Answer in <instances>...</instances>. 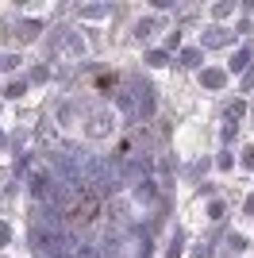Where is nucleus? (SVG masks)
<instances>
[{
	"label": "nucleus",
	"mask_w": 254,
	"mask_h": 258,
	"mask_svg": "<svg viewBox=\"0 0 254 258\" xmlns=\"http://www.w3.org/2000/svg\"><path fill=\"white\" fill-rule=\"evenodd\" d=\"M89 131H93V135H104V131H108V112H96V116H93V127H89Z\"/></svg>",
	"instance_id": "nucleus-4"
},
{
	"label": "nucleus",
	"mask_w": 254,
	"mask_h": 258,
	"mask_svg": "<svg viewBox=\"0 0 254 258\" xmlns=\"http://www.w3.org/2000/svg\"><path fill=\"white\" fill-rule=\"evenodd\" d=\"M143 173H147V162H131V166L123 170V177H127V181H139Z\"/></svg>",
	"instance_id": "nucleus-3"
},
{
	"label": "nucleus",
	"mask_w": 254,
	"mask_h": 258,
	"mask_svg": "<svg viewBox=\"0 0 254 258\" xmlns=\"http://www.w3.org/2000/svg\"><path fill=\"white\" fill-rule=\"evenodd\" d=\"M35 247H39V254H50V258H70V247H74V239L66 235V231H46V227H35L31 231Z\"/></svg>",
	"instance_id": "nucleus-2"
},
{
	"label": "nucleus",
	"mask_w": 254,
	"mask_h": 258,
	"mask_svg": "<svg viewBox=\"0 0 254 258\" xmlns=\"http://www.w3.org/2000/svg\"><path fill=\"white\" fill-rule=\"evenodd\" d=\"M119 108L127 116H150L154 112V93H150L147 81H131L127 93H119Z\"/></svg>",
	"instance_id": "nucleus-1"
}]
</instances>
